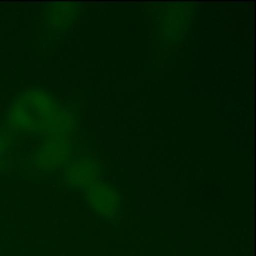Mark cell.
I'll return each instance as SVG.
<instances>
[{
	"label": "cell",
	"instance_id": "obj_5",
	"mask_svg": "<svg viewBox=\"0 0 256 256\" xmlns=\"http://www.w3.org/2000/svg\"><path fill=\"white\" fill-rule=\"evenodd\" d=\"M98 176H99V168L96 162L89 156L72 160L64 172L65 182L70 186L84 190L96 182Z\"/></svg>",
	"mask_w": 256,
	"mask_h": 256
},
{
	"label": "cell",
	"instance_id": "obj_1",
	"mask_svg": "<svg viewBox=\"0 0 256 256\" xmlns=\"http://www.w3.org/2000/svg\"><path fill=\"white\" fill-rule=\"evenodd\" d=\"M12 132L20 134L69 138L74 120L70 112L42 89H29L12 102L8 115Z\"/></svg>",
	"mask_w": 256,
	"mask_h": 256
},
{
	"label": "cell",
	"instance_id": "obj_7",
	"mask_svg": "<svg viewBox=\"0 0 256 256\" xmlns=\"http://www.w3.org/2000/svg\"><path fill=\"white\" fill-rule=\"evenodd\" d=\"M10 149H12V138L6 132L0 129V168L8 159Z\"/></svg>",
	"mask_w": 256,
	"mask_h": 256
},
{
	"label": "cell",
	"instance_id": "obj_4",
	"mask_svg": "<svg viewBox=\"0 0 256 256\" xmlns=\"http://www.w3.org/2000/svg\"><path fill=\"white\" fill-rule=\"evenodd\" d=\"M86 202L96 214L105 219H114L120 212V199L116 190L99 180L86 189Z\"/></svg>",
	"mask_w": 256,
	"mask_h": 256
},
{
	"label": "cell",
	"instance_id": "obj_2",
	"mask_svg": "<svg viewBox=\"0 0 256 256\" xmlns=\"http://www.w3.org/2000/svg\"><path fill=\"white\" fill-rule=\"evenodd\" d=\"M70 140L69 138H50L45 140L35 152L32 162L39 170H55L69 159Z\"/></svg>",
	"mask_w": 256,
	"mask_h": 256
},
{
	"label": "cell",
	"instance_id": "obj_6",
	"mask_svg": "<svg viewBox=\"0 0 256 256\" xmlns=\"http://www.w3.org/2000/svg\"><path fill=\"white\" fill-rule=\"evenodd\" d=\"M79 6L76 4H54L48 9L46 22L50 29H65L69 26L78 14Z\"/></svg>",
	"mask_w": 256,
	"mask_h": 256
},
{
	"label": "cell",
	"instance_id": "obj_3",
	"mask_svg": "<svg viewBox=\"0 0 256 256\" xmlns=\"http://www.w3.org/2000/svg\"><path fill=\"white\" fill-rule=\"evenodd\" d=\"M190 10L186 5H166L158 18L162 40L176 42L186 29Z\"/></svg>",
	"mask_w": 256,
	"mask_h": 256
}]
</instances>
